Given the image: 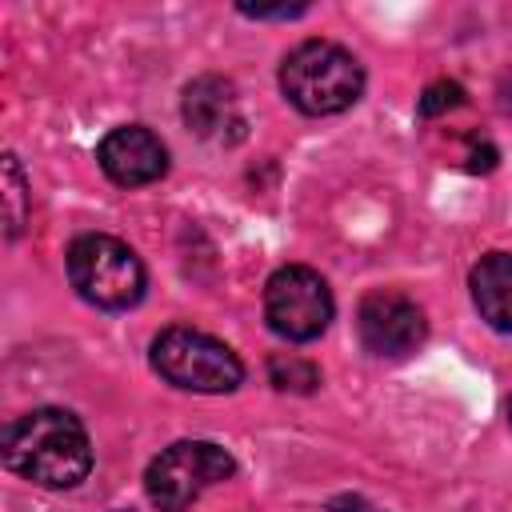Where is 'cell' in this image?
I'll return each instance as SVG.
<instances>
[{
    "instance_id": "6da1fadb",
    "label": "cell",
    "mask_w": 512,
    "mask_h": 512,
    "mask_svg": "<svg viewBox=\"0 0 512 512\" xmlns=\"http://www.w3.org/2000/svg\"><path fill=\"white\" fill-rule=\"evenodd\" d=\"M8 472L40 488H76L92 468V444L84 424L64 408H32L16 416L0 436Z\"/></svg>"
},
{
    "instance_id": "7a4b0ae2",
    "label": "cell",
    "mask_w": 512,
    "mask_h": 512,
    "mask_svg": "<svg viewBox=\"0 0 512 512\" xmlns=\"http://www.w3.org/2000/svg\"><path fill=\"white\" fill-rule=\"evenodd\" d=\"M280 92L304 116H336L360 100L364 68L332 40H304L280 64Z\"/></svg>"
},
{
    "instance_id": "3957f363",
    "label": "cell",
    "mask_w": 512,
    "mask_h": 512,
    "mask_svg": "<svg viewBox=\"0 0 512 512\" xmlns=\"http://www.w3.org/2000/svg\"><path fill=\"white\" fill-rule=\"evenodd\" d=\"M68 280L88 304L108 308V312L132 308L144 296V264H140V256L124 240L100 236V232L76 236L68 244Z\"/></svg>"
},
{
    "instance_id": "277c9868",
    "label": "cell",
    "mask_w": 512,
    "mask_h": 512,
    "mask_svg": "<svg viewBox=\"0 0 512 512\" xmlns=\"http://www.w3.org/2000/svg\"><path fill=\"white\" fill-rule=\"evenodd\" d=\"M152 368L184 392H232L244 380V364L224 340L184 324L152 340Z\"/></svg>"
},
{
    "instance_id": "5b68a950",
    "label": "cell",
    "mask_w": 512,
    "mask_h": 512,
    "mask_svg": "<svg viewBox=\"0 0 512 512\" xmlns=\"http://www.w3.org/2000/svg\"><path fill=\"white\" fill-rule=\"evenodd\" d=\"M236 472L232 456L212 440H176L168 444L144 472L148 500L160 512H188L200 492L228 480Z\"/></svg>"
},
{
    "instance_id": "8992f818",
    "label": "cell",
    "mask_w": 512,
    "mask_h": 512,
    "mask_svg": "<svg viewBox=\"0 0 512 512\" xmlns=\"http://www.w3.org/2000/svg\"><path fill=\"white\" fill-rule=\"evenodd\" d=\"M332 312H336L332 292L324 276L308 264H284L264 284V320L276 336L292 344H308L324 336V328L332 324Z\"/></svg>"
},
{
    "instance_id": "52a82bcc",
    "label": "cell",
    "mask_w": 512,
    "mask_h": 512,
    "mask_svg": "<svg viewBox=\"0 0 512 512\" xmlns=\"http://www.w3.org/2000/svg\"><path fill=\"white\" fill-rule=\"evenodd\" d=\"M356 332L372 356H408L424 344L428 320L412 296L396 288H376L356 308Z\"/></svg>"
},
{
    "instance_id": "ba28073f",
    "label": "cell",
    "mask_w": 512,
    "mask_h": 512,
    "mask_svg": "<svg viewBox=\"0 0 512 512\" xmlns=\"http://www.w3.org/2000/svg\"><path fill=\"white\" fill-rule=\"evenodd\" d=\"M96 160L104 168V176L120 188H140V184H152L168 172V148L160 144L156 132L140 128V124H124V128H112L100 148H96Z\"/></svg>"
},
{
    "instance_id": "9c48e42d",
    "label": "cell",
    "mask_w": 512,
    "mask_h": 512,
    "mask_svg": "<svg viewBox=\"0 0 512 512\" xmlns=\"http://www.w3.org/2000/svg\"><path fill=\"white\" fill-rule=\"evenodd\" d=\"M184 124L204 136V140H224V132H240V108H236V88L224 76H196L184 88Z\"/></svg>"
},
{
    "instance_id": "30bf717a",
    "label": "cell",
    "mask_w": 512,
    "mask_h": 512,
    "mask_svg": "<svg viewBox=\"0 0 512 512\" xmlns=\"http://www.w3.org/2000/svg\"><path fill=\"white\" fill-rule=\"evenodd\" d=\"M472 304L480 320H488L496 332H512V252H488L468 276Z\"/></svg>"
},
{
    "instance_id": "8fae6325",
    "label": "cell",
    "mask_w": 512,
    "mask_h": 512,
    "mask_svg": "<svg viewBox=\"0 0 512 512\" xmlns=\"http://www.w3.org/2000/svg\"><path fill=\"white\" fill-rule=\"evenodd\" d=\"M268 380L280 388V392H312L320 384V368L296 352H276L268 360Z\"/></svg>"
},
{
    "instance_id": "7c38bea8",
    "label": "cell",
    "mask_w": 512,
    "mask_h": 512,
    "mask_svg": "<svg viewBox=\"0 0 512 512\" xmlns=\"http://www.w3.org/2000/svg\"><path fill=\"white\" fill-rule=\"evenodd\" d=\"M28 184H24V172H20V160L8 152L4 156V232L8 236H20L24 228V216H28Z\"/></svg>"
},
{
    "instance_id": "4fadbf2b",
    "label": "cell",
    "mask_w": 512,
    "mask_h": 512,
    "mask_svg": "<svg viewBox=\"0 0 512 512\" xmlns=\"http://www.w3.org/2000/svg\"><path fill=\"white\" fill-rule=\"evenodd\" d=\"M460 104H464V88H460L456 80H436V84H428L424 96H420V116H440V112L460 108Z\"/></svg>"
},
{
    "instance_id": "5bb4252c",
    "label": "cell",
    "mask_w": 512,
    "mask_h": 512,
    "mask_svg": "<svg viewBox=\"0 0 512 512\" xmlns=\"http://www.w3.org/2000/svg\"><path fill=\"white\" fill-rule=\"evenodd\" d=\"M240 12L244 16H256V20H292V16H304L308 12V4H276V8H248V4H240Z\"/></svg>"
},
{
    "instance_id": "9a60e30c",
    "label": "cell",
    "mask_w": 512,
    "mask_h": 512,
    "mask_svg": "<svg viewBox=\"0 0 512 512\" xmlns=\"http://www.w3.org/2000/svg\"><path fill=\"white\" fill-rule=\"evenodd\" d=\"M356 512H372V508H364V504H360V500H356Z\"/></svg>"
},
{
    "instance_id": "2e32d148",
    "label": "cell",
    "mask_w": 512,
    "mask_h": 512,
    "mask_svg": "<svg viewBox=\"0 0 512 512\" xmlns=\"http://www.w3.org/2000/svg\"><path fill=\"white\" fill-rule=\"evenodd\" d=\"M508 416H512V404H508Z\"/></svg>"
}]
</instances>
